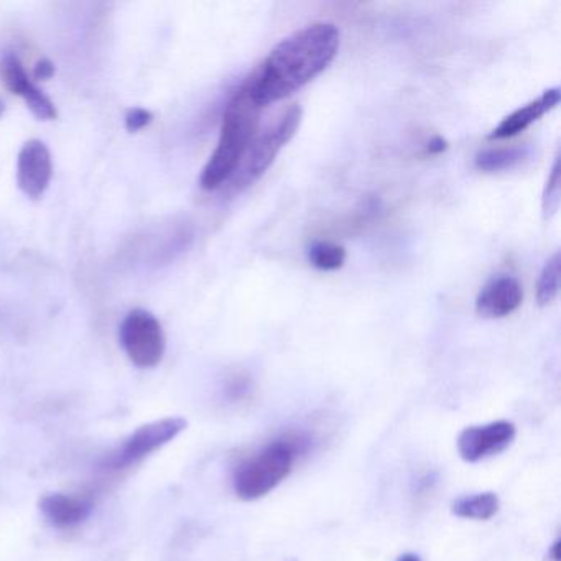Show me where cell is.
<instances>
[{
	"label": "cell",
	"mask_w": 561,
	"mask_h": 561,
	"mask_svg": "<svg viewBox=\"0 0 561 561\" xmlns=\"http://www.w3.org/2000/svg\"><path fill=\"white\" fill-rule=\"evenodd\" d=\"M340 44V28L331 22L307 25L278 42L241 87L264 110L320 77L333 64Z\"/></svg>",
	"instance_id": "cell-1"
},
{
	"label": "cell",
	"mask_w": 561,
	"mask_h": 561,
	"mask_svg": "<svg viewBox=\"0 0 561 561\" xmlns=\"http://www.w3.org/2000/svg\"><path fill=\"white\" fill-rule=\"evenodd\" d=\"M261 107L252 103L244 88L239 87L226 104L222 116L221 136L211 159L203 169L199 185L203 190H218L225 183L231 182L238 172L245 150L259 130V114Z\"/></svg>",
	"instance_id": "cell-2"
},
{
	"label": "cell",
	"mask_w": 561,
	"mask_h": 561,
	"mask_svg": "<svg viewBox=\"0 0 561 561\" xmlns=\"http://www.w3.org/2000/svg\"><path fill=\"white\" fill-rule=\"evenodd\" d=\"M308 439L295 433H285L236 466L232 488L241 501L265 497L277 489L294 471L295 462L307 449Z\"/></svg>",
	"instance_id": "cell-3"
},
{
	"label": "cell",
	"mask_w": 561,
	"mask_h": 561,
	"mask_svg": "<svg viewBox=\"0 0 561 561\" xmlns=\"http://www.w3.org/2000/svg\"><path fill=\"white\" fill-rule=\"evenodd\" d=\"M301 119H304V111L294 104L284 111L274 124L265 127L261 133L257 130L251 146L245 150L238 172L231 179L236 188L242 190L252 185L267 172L268 167L274 163L282 149L294 139L295 134L300 129Z\"/></svg>",
	"instance_id": "cell-4"
},
{
	"label": "cell",
	"mask_w": 561,
	"mask_h": 561,
	"mask_svg": "<svg viewBox=\"0 0 561 561\" xmlns=\"http://www.w3.org/2000/svg\"><path fill=\"white\" fill-rule=\"evenodd\" d=\"M121 344L137 367L159 366L165 354V334L162 324L146 310H134L121 324Z\"/></svg>",
	"instance_id": "cell-5"
},
{
	"label": "cell",
	"mask_w": 561,
	"mask_h": 561,
	"mask_svg": "<svg viewBox=\"0 0 561 561\" xmlns=\"http://www.w3.org/2000/svg\"><path fill=\"white\" fill-rule=\"evenodd\" d=\"M186 425L188 423L182 416H169V419L157 420V422L140 426L121 446L119 451L111 456V468L126 469L136 465L140 459L149 456L150 453L157 451L167 443L175 439L186 428Z\"/></svg>",
	"instance_id": "cell-6"
},
{
	"label": "cell",
	"mask_w": 561,
	"mask_h": 561,
	"mask_svg": "<svg viewBox=\"0 0 561 561\" xmlns=\"http://www.w3.org/2000/svg\"><path fill=\"white\" fill-rule=\"evenodd\" d=\"M515 436H517V428L514 423L508 420H497V422L462 430L456 439V448L466 462H479L501 455L514 443Z\"/></svg>",
	"instance_id": "cell-7"
},
{
	"label": "cell",
	"mask_w": 561,
	"mask_h": 561,
	"mask_svg": "<svg viewBox=\"0 0 561 561\" xmlns=\"http://www.w3.org/2000/svg\"><path fill=\"white\" fill-rule=\"evenodd\" d=\"M54 162L48 147L42 140H28L18 159V185L25 196L42 198L50 186Z\"/></svg>",
	"instance_id": "cell-8"
},
{
	"label": "cell",
	"mask_w": 561,
	"mask_h": 561,
	"mask_svg": "<svg viewBox=\"0 0 561 561\" xmlns=\"http://www.w3.org/2000/svg\"><path fill=\"white\" fill-rule=\"evenodd\" d=\"M524 300V290L512 275H495L479 291L476 313L482 318H505L518 310Z\"/></svg>",
	"instance_id": "cell-9"
},
{
	"label": "cell",
	"mask_w": 561,
	"mask_h": 561,
	"mask_svg": "<svg viewBox=\"0 0 561 561\" xmlns=\"http://www.w3.org/2000/svg\"><path fill=\"white\" fill-rule=\"evenodd\" d=\"M2 77H4L5 84H8L12 93L24 98L28 110L34 113L37 119H57V107L51 103L50 98L45 96V94L32 83L31 78L25 73L24 67H22L18 57H12V55L5 57L4 64H2Z\"/></svg>",
	"instance_id": "cell-10"
},
{
	"label": "cell",
	"mask_w": 561,
	"mask_h": 561,
	"mask_svg": "<svg viewBox=\"0 0 561 561\" xmlns=\"http://www.w3.org/2000/svg\"><path fill=\"white\" fill-rule=\"evenodd\" d=\"M560 103V90L558 88H551V90L545 91L540 98L530 101L525 106L518 107L514 113L508 114L507 117L501 121L497 127L489 134V139L501 140L511 139V137L518 136V134L527 130L531 124L540 121L545 114L550 113L551 110L558 106Z\"/></svg>",
	"instance_id": "cell-11"
},
{
	"label": "cell",
	"mask_w": 561,
	"mask_h": 561,
	"mask_svg": "<svg viewBox=\"0 0 561 561\" xmlns=\"http://www.w3.org/2000/svg\"><path fill=\"white\" fill-rule=\"evenodd\" d=\"M41 508L45 517L57 527H73L87 520L91 514L90 502L65 494L44 495Z\"/></svg>",
	"instance_id": "cell-12"
},
{
	"label": "cell",
	"mask_w": 561,
	"mask_h": 561,
	"mask_svg": "<svg viewBox=\"0 0 561 561\" xmlns=\"http://www.w3.org/2000/svg\"><path fill=\"white\" fill-rule=\"evenodd\" d=\"M531 150L527 146L497 147L479 152L474 159L476 169L485 173L504 172L522 165L530 159Z\"/></svg>",
	"instance_id": "cell-13"
},
{
	"label": "cell",
	"mask_w": 561,
	"mask_h": 561,
	"mask_svg": "<svg viewBox=\"0 0 561 561\" xmlns=\"http://www.w3.org/2000/svg\"><path fill=\"white\" fill-rule=\"evenodd\" d=\"M501 507V501L495 492H478V494L462 495L451 504V512L466 520H491Z\"/></svg>",
	"instance_id": "cell-14"
},
{
	"label": "cell",
	"mask_w": 561,
	"mask_h": 561,
	"mask_svg": "<svg viewBox=\"0 0 561 561\" xmlns=\"http://www.w3.org/2000/svg\"><path fill=\"white\" fill-rule=\"evenodd\" d=\"M560 290V252H554L541 268L537 284V301L540 307L553 304Z\"/></svg>",
	"instance_id": "cell-15"
},
{
	"label": "cell",
	"mask_w": 561,
	"mask_h": 561,
	"mask_svg": "<svg viewBox=\"0 0 561 561\" xmlns=\"http://www.w3.org/2000/svg\"><path fill=\"white\" fill-rule=\"evenodd\" d=\"M308 259L318 271L333 272L343 267L344 261H346V251L343 245L314 242L308 251Z\"/></svg>",
	"instance_id": "cell-16"
},
{
	"label": "cell",
	"mask_w": 561,
	"mask_h": 561,
	"mask_svg": "<svg viewBox=\"0 0 561 561\" xmlns=\"http://www.w3.org/2000/svg\"><path fill=\"white\" fill-rule=\"evenodd\" d=\"M560 156H557L547 185H545L543 198H541V209H543L545 218L550 219L557 215L558 208H560Z\"/></svg>",
	"instance_id": "cell-17"
},
{
	"label": "cell",
	"mask_w": 561,
	"mask_h": 561,
	"mask_svg": "<svg viewBox=\"0 0 561 561\" xmlns=\"http://www.w3.org/2000/svg\"><path fill=\"white\" fill-rule=\"evenodd\" d=\"M153 114L150 111L142 110V107H134L127 111L126 114V129L129 133H139L144 127L152 123Z\"/></svg>",
	"instance_id": "cell-18"
},
{
	"label": "cell",
	"mask_w": 561,
	"mask_h": 561,
	"mask_svg": "<svg viewBox=\"0 0 561 561\" xmlns=\"http://www.w3.org/2000/svg\"><path fill=\"white\" fill-rule=\"evenodd\" d=\"M55 75V67L54 64H51L50 60H47V58H44V60L38 61L37 65H35L34 68V78L37 81H48L54 78Z\"/></svg>",
	"instance_id": "cell-19"
},
{
	"label": "cell",
	"mask_w": 561,
	"mask_h": 561,
	"mask_svg": "<svg viewBox=\"0 0 561 561\" xmlns=\"http://www.w3.org/2000/svg\"><path fill=\"white\" fill-rule=\"evenodd\" d=\"M446 147L448 146H446L445 139H442V137H435V139L430 140L428 147H426V149H428L430 153H442L443 150H446Z\"/></svg>",
	"instance_id": "cell-20"
},
{
	"label": "cell",
	"mask_w": 561,
	"mask_h": 561,
	"mask_svg": "<svg viewBox=\"0 0 561 561\" xmlns=\"http://www.w3.org/2000/svg\"><path fill=\"white\" fill-rule=\"evenodd\" d=\"M548 557L551 558V561H560L561 560V541L557 540L553 545H551L550 553Z\"/></svg>",
	"instance_id": "cell-21"
},
{
	"label": "cell",
	"mask_w": 561,
	"mask_h": 561,
	"mask_svg": "<svg viewBox=\"0 0 561 561\" xmlns=\"http://www.w3.org/2000/svg\"><path fill=\"white\" fill-rule=\"evenodd\" d=\"M397 561H420V558L413 553H405V554H402V557H400L399 560H397Z\"/></svg>",
	"instance_id": "cell-22"
}]
</instances>
